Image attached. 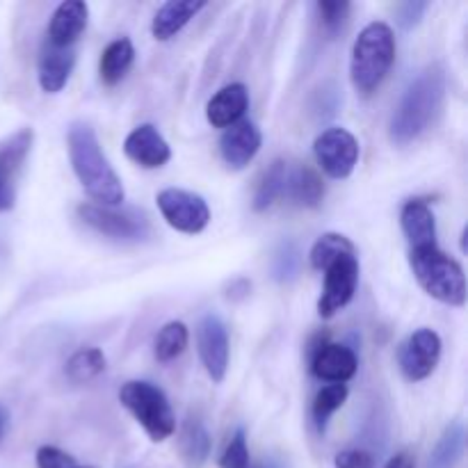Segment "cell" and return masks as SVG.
<instances>
[{"mask_svg":"<svg viewBox=\"0 0 468 468\" xmlns=\"http://www.w3.org/2000/svg\"><path fill=\"white\" fill-rule=\"evenodd\" d=\"M76 460L55 446H41L37 451V468H76Z\"/></svg>","mask_w":468,"mask_h":468,"instance_id":"obj_33","label":"cell"},{"mask_svg":"<svg viewBox=\"0 0 468 468\" xmlns=\"http://www.w3.org/2000/svg\"><path fill=\"white\" fill-rule=\"evenodd\" d=\"M261 142L263 135L254 122H238L224 131L219 140V154L231 169H245L259 154Z\"/></svg>","mask_w":468,"mask_h":468,"instance_id":"obj_13","label":"cell"},{"mask_svg":"<svg viewBox=\"0 0 468 468\" xmlns=\"http://www.w3.org/2000/svg\"><path fill=\"white\" fill-rule=\"evenodd\" d=\"M346 254H356L350 238L341 236V233H324V236H320L318 240H315V245L311 247V268L324 272L338 256Z\"/></svg>","mask_w":468,"mask_h":468,"instance_id":"obj_25","label":"cell"},{"mask_svg":"<svg viewBox=\"0 0 468 468\" xmlns=\"http://www.w3.org/2000/svg\"><path fill=\"white\" fill-rule=\"evenodd\" d=\"M359 368L356 355L347 346H338V343H324V346L315 347L314 359H311V370L318 379L332 384H346L352 379Z\"/></svg>","mask_w":468,"mask_h":468,"instance_id":"obj_14","label":"cell"},{"mask_svg":"<svg viewBox=\"0 0 468 468\" xmlns=\"http://www.w3.org/2000/svg\"><path fill=\"white\" fill-rule=\"evenodd\" d=\"M314 154L324 174L343 181L355 172L359 160V142L346 128H327L315 137Z\"/></svg>","mask_w":468,"mask_h":468,"instance_id":"obj_8","label":"cell"},{"mask_svg":"<svg viewBox=\"0 0 468 468\" xmlns=\"http://www.w3.org/2000/svg\"><path fill=\"white\" fill-rule=\"evenodd\" d=\"M105 355L99 347H82L67 361V378L73 384H87L105 370Z\"/></svg>","mask_w":468,"mask_h":468,"instance_id":"obj_26","label":"cell"},{"mask_svg":"<svg viewBox=\"0 0 468 468\" xmlns=\"http://www.w3.org/2000/svg\"><path fill=\"white\" fill-rule=\"evenodd\" d=\"M187 341H190V332H187L186 324L178 323V320L167 323L160 329L158 336H155V359H158L160 364H169V361L178 359V356L186 352Z\"/></svg>","mask_w":468,"mask_h":468,"instance_id":"obj_27","label":"cell"},{"mask_svg":"<svg viewBox=\"0 0 468 468\" xmlns=\"http://www.w3.org/2000/svg\"><path fill=\"white\" fill-rule=\"evenodd\" d=\"M219 468H250V448H247L245 430H236L231 441L219 457Z\"/></svg>","mask_w":468,"mask_h":468,"instance_id":"obj_31","label":"cell"},{"mask_svg":"<svg viewBox=\"0 0 468 468\" xmlns=\"http://www.w3.org/2000/svg\"><path fill=\"white\" fill-rule=\"evenodd\" d=\"M318 21L327 35H336L343 27V23L347 21V14H350V3H318Z\"/></svg>","mask_w":468,"mask_h":468,"instance_id":"obj_32","label":"cell"},{"mask_svg":"<svg viewBox=\"0 0 468 468\" xmlns=\"http://www.w3.org/2000/svg\"><path fill=\"white\" fill-rule=\"evenodd\" d=\"M133 59H135V48H133V41L128 37H119V39L110 41L99 62L101 80L105 85H117L128 73Z\"/></svg>","mask_w":468,"mask_h":468,"instance_id":"obj_21","label":"cell"},{"mask_svg":"<svg viewBox=\"0 0 468 468\" xmlns=\"http://www.w3.org/2000/svg\"><path fill=\"white\" fill-rule=\"evenodd\" d=\"M123 151H126L133 163L144 169H158L172 158V149H169L167 140L151 123H142V126L133 128L128 133L126 142H123Z\"/></svg>","mask_w":468,"mask_h":468,"instance_id":"obj_12","label":"cell"},{"mask_svg":"<svg viewBox=\"0 0 468 468\" xmlns=\"http://www.w3.org/2000/svg\"><path fill=\"white\" fill-rule=\"evenodd\" d=\"M334 464H336V468H375V457L370 452L355 448V451L338 452Z\"/></svg>","mask_w":468,"mask_h":468,"instance_id":"obj_35","label":"cell"},{"mask_svg":"<svg viewBox=\"0 0 468 468\" xmlns=\"http://www.w3.org/2000/svg\"><path fill=\"white\" fill-rule=\"evenodd\" d=\"M410 265L416 282L430 297L448 306L466 304V277L455 259L439 250V245L410 250Z\"/></svg>","mask_w":468,"mask_h":468,"instance_id":"obj_4","label":"cell"},{"mask_svg":"<svg viewBox=\"0 0 468 468\" xmlns=\"http://www.w3.org/2000/svg\"><path fill=\"white\" fill-rule=\"evenodd\" d=\"M119 402L135 416L151 441H167L176 430V416H174L172 405L155 384L142 382V379L126 382L119 388Z\"/></svg>","mask_w":468,"mask_h":468,"instance_id":"obj_5","label":"cell"},{"mask_svg":"<svg viewBox=\"0 0 468 468\" xmlns=\"http://www.w3.org/2000/svg\"><path fill=\"white\" fill-rule=\"evenodd\" d=\"M67 142L71 167L87 195L99 201V206H108V208H117L119 204H123V197H126L123 183L110 160L105 158L94 128L90 123H73L69 128Z\"/></svg>","mask_w":468,"mask_h":468,"instance_id":"obj_1","label":"cell"},{"mask_svg":"<svg viewBox=\"0 0 468 468\" xmlns=\"http://www.w3.org/2000/svg\"><path fill=\"white\" fill-rule=\"evenodd\" d=\"M462 452H464V425L452 423L448 425L446 432L441 434V439L434 446L428 468H455Z\"/></svg>","mask_w":468,"mask_h":468,"instance_id":"obj_24","label":"cell"},{"mask_svg":"<svg viewBox=\"0 0 468 468\" xmlns=\"http://www.w3.org/2000/svg\"><path fill=\"white\" fill-rule=\"evenodd\" d=\"M272 274H274V279L282 283L292 282V279L300 274V251H297V247L292 245V242L282 245V250L274 254Z\"/></svg>","mask_w":468,"mask_h":468,"instance_id":"obj_30","label":"cell"},{"mask_svg":"<svg viewBox=\"0 0 468 468\" xmlns=\"http://www.w3.org/2000/svg\"><path fill=\"white\" fill-rule=\"evenodd\" d=\"M87 18H90L87 3H82V0H67V3H62L53 12L46 41L59 46V48H71L87 27Z\"/></svg>","mask_w":468,"mask_h":468,"instance_id":"obj_16","label":"cell"},{"mask_svg":"<svg viewBox=\"0 0 468 468\" xmlns=\"http://www.w3.org/2000/svg\"><path fill=\"white\" fill-rule=\"evenodd\" d=\"M347 393L350 391H347L346 384H327V387L320 388L314 400V420L320 432L327 428L329 419L346 405Z\"/></svg>","mask_w":468,"mask_h":468,"instance_id":"obj_29","label":"cell"},{"mask_svg":"<svg viewBox=\"0 0 468 468\" xmlns=\"http://www.w3.org/2000/svg\"><path fill=\"white\" fill-rule=\"evenodd\" d=\"M197 347H199L201 364L215 384L224 382L229 370V332L222 318L206 314L197 324Z\"/></svg>","mask_w":468,"mask_h":468,"instance_id":"obj_10","label":"cell"},{"mask_svg":"<svg viewBox=\"0 0 468 468\" xmlns=\"http://www.w3.org/2000/svg\"><path fill=\"white\" fill-rule=\"evenodd\" d=\"M7 420H9L7 410H5V407H0V437H3L5 428H7Z\"/></svg>","mask_w":468,"mask_h":468,"instance_id":"obj_38","label":"cell"},{"mask_svg":"<svg viewBox=\"0 0 468 468\" xmlns=\"http://www.w3.org/2000/svg\"><path fill=\"white\" fill-rule=\"evenodd\" d=\"M76 468H80V466H76Z\"/></svg>","mask_w":468,"mask_h":468,"instance_id":"obj_39","label":"cell"},{"mask_svg":"<svg viewBox=\"0 0 468 468\" xmlns=\"http://www.w3.org/2000/svg\"><path fill=\"white\" fill-rule=\"evenodd\" d=\"M250 108V91L242 82L222 87L206 105V119L213 128H231Z\"/></svg>","mask_w":468,"mask_h":468,"instance_id":"obj_17","label":"cell"},{"mask_svg":"<svg viewBox=\"0 0 468 468\" xmlns=\"http://www.w3.org/2000/svg\"><path fill=\"white\" fill-rule=\"evenodd\" d=\"M384 468H414V460H411L407 452H400V455L391 457V460H388V464Z\"/></svg>","mask_w":468,"mask_h":468,"instance_id":"obj_37","label":"cell"},{"mask_svg":"<svg viewBox=\"0 0 468 468\" xmlns=\"http://www.w3.org/2000/svg\"><path fill=\"white\" fill-rule=\"evenodd\" d=\"M402 231H405L410 250L437 245V219L430 206L420 199H411L402 206Z\"/></svg>","mask_w":468,"mask_h":468,"instance_id":"obj_18","label":"cell"},{"mask_svg":"<svg viewBox=\"0 0 468 468\" xmlns=\"http://www.w3.org/2000/svg\"><path fill=\"white\" fill-rule=\"evenodd\" d=\"M16 195H14V186L3 172H0V210H12Z\"/></svg>","mask_w":468,"mask_h":468,"instance_id":"obj_36","label":"cell"},{"mask_svg":"<svg viewBox=\"0 0 468 468\" xmlns=\"http://www.w3.org/2000/svg\"><path fill=\"white\" fill-rule=\"evenodd\" d=\"M359 283V261L356 254L338 256L327 270H324V288L323 295L318 300V314L320 318L329 320L346 309L352 302Z\"/></svg>","mask_w":468,"mask_h":468,"instance_id":"obj_9","label":"cell"},{"mask_svg":"<svg viewBox=\"0 0 468 468\" xmlns=\"http://www.w3.org/2000/svg\"><path fill=\"white\" fill-rule=\"evenodd\" d=\"M324 197V183L318 174L306 165H288L286 186H283V197L295 206L304 208H315Z\"/></svg>","mask_w":468,"mask_h":468,"instance_id":"obj_19","label":"cell"},{"mask_svg":"<svg viewBox=\"0 0 468 468\" xmlns=\"http://www.w3.org/2000/svg\"><path fill=\"white\" fill-rule=\"evenodd\" d=\"M78 215L87 227L117 240H144L151 233L149 218L135 208H108L99 204L78 206Z\"/></svg>","mask_w":468,"mask_h":468,"instance_id":"obj_6","label":"cell"},{"mask_svg":"<svg viewBox=\"0 0 468 468\" xmlns=\"http://www.w3.org/2000/svg\"><path fill=\"white\" fill-rule=\"evenodd\" d=\"M441 359V338L432 329H419L400 347L398 364L410 382L428 379Z\"/></svg>","mask_w":468,"mask_h":468,"instance_id":"obj_11","label":"cell"},{"mask_svg":"<svg viewBox=\"0 0 468 468\" xmlns=\"http://www.w3.org/2000/svg\"><path fill=\"white\" fill-rule=\"evenodd\" d=\"M73 67H76V48H59L46 41L39 53V64H37V76L39 85L46 94H58L71 78Z\"/></svg>","mask_w":468,"mask_h":468,"instance_id":"obj_15","label":"cell"},{"mask_svg":"<svg viewBox=\"0 0 468 468\" xmlns=\"http://www.w3.org/2000/svg\"><path fill=\"white\" fill-rule=\"evenodd\" d=\"M396 59V37L384 21L368 23L352 46L350 78L361 96L378 91Z\"/></svg>","mask_w":468,"mask_h":468,"instance_id":"obj_3","label":"cell"},{"mask_svg":"<svg viewBox=\"0 0 468 468\" xmlns=\"http://www.w3.org/2000/svg\"><path fill=\"white\" fill-rule=\"evenodd\" d=\"M206 7L204 0H169L155 12L151 23V35L158 41L172 39L174 35L183 30L201 9Z\"/></svg>","mask_w":468,"mask_h":468,"instance_id":"obj_20","label":"cell"},{"mask_svg":"<svg viewBox=\"0 0 468 468\" xmlns=\"http://www.w3.org/2000/svg\"><path fill=\"white\" fill-rule=\"evenodd\" d=\"M158 208L163 218L172 229L181 233H201L210 222V208L204 201V197L195 192L178 190V187H167L158 192Z\"/></svg>","mask_w":468,"mask_h":468,"instance_id":"obj_7","label":"cell"},{"mask_svg":"<svg viewBox=\"0 0 468 468\" xmlns=\"http://www.w3.org/2000/svg\"><path fill=\"white\" fill-rule=\"evenodd\" d=\"M210 446H213V439H210L206 425L197 416H190L181 432L183 462L190 468H201L210 457Z\"/></svg>","mask_w":468,"mask_h":468,"instance_id":"obj_22","label":"cell"},{"mask_svg":"<svg viewBox=\"0 0 468 468\" xmlns=\"http://www.w3.org/2000/svg\"><path fill=\"white\" fill-rule=\"evenodd\" d=\"M425 9H428V3H419V0H414V3L398 5V9H396L398 26H400L402 30H411L414 26H419V21L423 18Z\"/></svg>","mask_w":468,"mask_h":468,"instance_id":"obj_34","label":"cell"},{"mask_svg":"<svg viewBox=\"0 0 468 468\" xmlns=\"http://www.w3.org/2000/svg\"><path fill=\"white\" fill-rule=\"evenodd\" d=\"M32 137H35L32 128H23V131H18L16 135H12L3 146H0V172H3L9 181H12L14 172H16L23 165V160H26L27 151H30L32 146Z\"/></svg>","mask_w":468,"mask_h":468,"instance_id":"obj_28","label":"cell"},{"mask_svg":"<svg viewBox=\"0 0 468 468\" xmlns=\"http://www.w3.org/2000/svg\"><path fill=\"white\" fill-rule=\"evenodd\" d=\"M286 172L288 163L286 160H274L261 176L259 186L254 192V210H268L274 201L283 197V186H286Z\"/></svg>","mask_w":468,"mask_h":468,"instance_id":"obj_23","label":"cell"},{"mask_svg":"<svg viewBox=\"0 0 468 468\" xmlns=\"http://www.w3.org/2000/svg\"><path fill=\"white\" fill-rule=\"evenodd\" d=\"M446 96V78L439 67L425 69L411 80L391 117L388 135L396 144H410L434 122Z\"/></svg>","mask_w":468,"mask_h":468,"instance_id":"obj_2","label":"cell"}]
</instances>
